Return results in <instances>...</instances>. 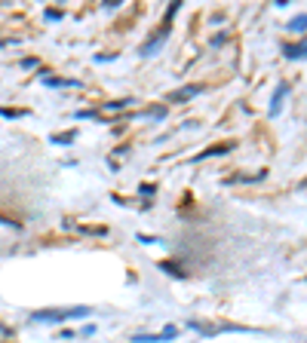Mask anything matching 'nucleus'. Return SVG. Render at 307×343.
I'll list each match as a JSON object with an SVG mask.
<instances>
[{
    "mask_svg": "<svg viewBox=\"0 0 307 343\" xmlns=\"http://www.w3.org/2000/svg\"><path fill=\"white\" fill-rule=\"evenodd\" d=\"M197 95H200V86H182L178 92H172V95H169V101H172V104H182V101L197 98Z\"/></svg>",
    "mask_w": 307,
    "mask_h": 343,
    "instance_id": "nucleus-3",
    "label": "nucleus"
},
{
    "mask_svg": "<svg viewBox=\"0 0 307 343\" xmlns=\"http://www.w3.org/2000/svg\"><path fill=\"white\" fill-rule=\"evenodd\" d=\"M166 37H169V22H166L163 28H160V31L154 34V37H151L148 43H144V46H141V56H154V52H157L160 46H163V43H166Z\"/></svg>",
    "mask_w": 307,
    "mask_h": 343,
    "instance_id": "nucleus-2",
    "label": "nucleus"
},
{
    "mask_svg": "<svg viewBox=\"0 0 307 343\" xmlns=\"http://www.w3.org/2000/svg\"><path fill=\"white\" fill-rule=\"evenodd\" d=\"M0 114H3V117H9V120H12V117H25L28 111H12V107H3V111H0Z\"/></svg>",
    "mask_w": 307,
    "mask_h": 343,
    "instance_id": "nucleus-10",
    "label": "nucleus"
},
{
    "mask_svg": "<svg viewBox=\"0 0 307 343\" xmlns=\"http://www.w3.org/2000/svg\"><path fill=\"white\" fill-rule=\"evenodd\" d=\"M286 92H289V86H286V83H280V86H277V95H274V104H270V117H277V114H280V104H283Z\"/></svg>",
    "mask_w": 307,
    "mask_h": 343,
    "instance_id": "nucleus-5",
    "label": "nucleus"
},
{
    "mask_svg": "<svg viewBox=\"0 0 307 343\" xmlns=\"http://www.w3.org/2000/svg\"><path fill=\"white\" fill-rule=\"evenodd\" d=\"M89 313H93L89 306H74V310H37L31 319L34 322H65V319H83Z\"/></svg>",
    "mask_w": 307,
    "mask_h": 343,
    "instance_id": "nucleus-1",
    "label": "nucleus"
},
{
    "mask_svg": "<svg viewBox=\"0 0 307 343\" xmlns=\"http://www.w3.org/2000/svg\"><path fill=\"white\" fill-rule=\"evenodd\" d=\"M126 104H129V98H126V101H111V104H107V111H120V107H126Z\"/></svg>",
    "mask_w": 307,
    "mask_h": 343,
    "instance_id": "nucleus-11",
    "label": "nucleus"
},
{
    "mask_svg": "<svg viewBox=\"0 0 307 343\" xmlns=\"http://www.w3.org/2000/svg\"><path fill=\"white\" fill-rule=\"evenodd\" d=\"M304 22H307V15H304V12H298V19L289 22V31H298V34H301V31H304Z\"/></svg>",
    "mask_w": 307,
    "mask_h": 343,
    "instance_id": "nucleus-6",
    "label": "nucleus"
},
{
    "mask_svg": "<svg viewBox=\"0 0 307 343\" xmlns=\"http://www.w3.org/2000/svg\"><path fill=\"white\" fill-rule=\"evenodd\" d=\"M138 190H141V193H144V196H154V187H151V184H141V187H138Z\"/></svg>",
    "mask_w": 307,
    "mask_h": 343,
    "instance_id": "nucleus-12",
    "label": "nucleus"
},
{
    "mask_svg": "<svg viewBox=\"0 0 307 343\" xmlns=\"http://www.w3.org/2000/svg\"><path fill=\"white\" fill-rule=\"evenodd\" d=\"M175 337V328H166L163 334H138L135 340L138 343H160V340H172Z\"/></svg>",
    "mask_w": 307,
    "mask_h": 343,
    "instance_id": "nucleus-4",
    "label": "nucleus"
},
{
    "mask_svg": "<svg viewBox=\"0 0 307 343\" xmlns=\"http://www.w3.org/2000/svg\"><path fill=\"white\" fill-rule=\"evenodd\" d=\"M286 56H289V59H301V56H304V43H295V46H286Z\"/></svg>",
    "mask_w": 307,
    "mask_h": 343,
    "instance_id": "nucleus-7",
    "label": "nucleus"
},
{
    "mask_svg": "<svg viewBox=\"0 0 307 343\" xmlns=\"http://www.w3.org/2000/svg\"><path fill=\"white\" fill-rule=\"evenodd\" d=\"M227 150H230V144H215V147H209L203 156H218V153H227ZM203 156H200V159H203Z\"/></svg>",
    "mask_w": 307,
    "mask_h": 343,
    "instance_id": "nucleus-8",
    "label": "nucleus"
},
{
    "mask_svg": "<svg viewBox=\"0 0 307 343\" xmlns=\"http://www.w3.org/2000/svg\"><path fill=\"white\" fill-rule=\"evenodd\" d=\"M52 141H56V144H71V141H74V132H62V135H52Z\"/></svg>",
    "mask_w": 307,
    "mask_h": 343,
    "instance_id": "nucleus-9",
    "label": "nucleus"
}]
</instances>
